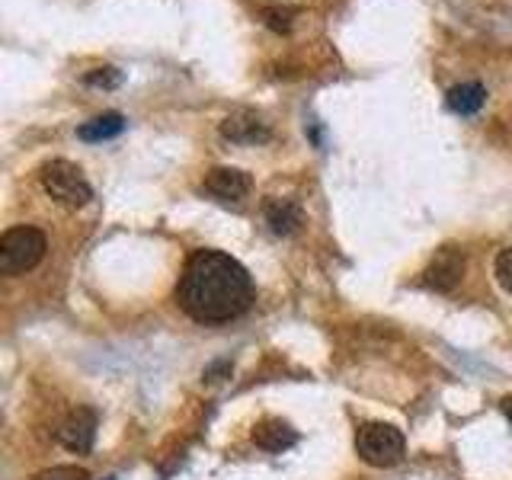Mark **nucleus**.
Listing matches in <instances>:
<instances>
[{
	"instance_id": "nucleus-1",
	"label": "nucleus",
	"mask_w": 512,
	"mask_h": 480,
	"mask_svg": "<svg viewBox=\"0 0 512 480\" xmlns=\"http://www.w3.org/2000/svg\"><path fill=\"white\" fill-rule=\"evenodd\" d=\"M176 301L199 324H224L253 304V279L234 256L221 250H199L189 256L183 269Z\"/></svg>"
},
{
	"instance_id": "nucleus-2",
	"label": "nucleus",
	"mask_w": 512,
	"mask_h": 480,
	"mask_svg": "<svg viewBox=\"0 0 512 480\" xmlns=\"http://www.w3.org/2000/svg\"><path fill=\"white\" fill-rule=\"evenodd\" d=\"M45 250H48V240L39 228H29V224L10 228L0 237V272H4V276H23V272L36 269L42 263Z\"/></svg>"
},
{
	"instance_id": "nucleus-3",
	"label": "nucleus",
	"mask_w": 512,
	"mask_h": 480,
	"mask_svg": "<svg viewBox=\"0 0 512 480\" xmlns=\"http://www.w3.org/2000/svg\"><path fill=\"white\" fill-rule=\"evenodd\" d=\"M356 452L365 464H372V468H394L407 452L404 432L388 423H365L356 432Z\"/></svg>"
},
{
	"instance_id": "nucleus-4",
	"label": "nucleus",
	"mask_w": 512,
	"mask_h": 480,
	"mask_svg": "<svg viewBox=\"0 0 512 480\" xmlns=\"http://www.w3.org/2000/svg\"><path fill=\"white\" fill-rule=\"evenodd\" d=\"M39 180H42V189L48 192V196L61 205H68V208H80L93 199V186L87 183L84 170H80L77 164H71V160H48L39 173Z\"/></svg>"
},
{
	"instance_id": "nucleus-5",
	"label": "nucleus",
	"mask_w": 512,
	"mask_h": 480,
	"mask_svg": "<svg viewBox=\"0 0 512 480\" xmlns=\"http://www.w3.org/2000/svg\"><path fill=\"white\" fill-rule=\"evenodd\" d=\"M464 276V253L458 247H442L432 256L429 269L423 272V282L436 292H452Z\"/></svg>"
},
{
	"instance_id": "nucleus-6",
	"label": "nucleus",
	"mask_w": 512,
	"mask_h": 480,
	"mask_svg": "<svg viewBox=\"0 0 512 480\" xmlns=\"http://www.w3.org/2000/svg\"><path fill=\"white\" fill-rule=\"evenodd\" d=\"M96 439V413L90 407H77L68 420L58 426V442L68 448V452L84 455L93 448Z\"/></svg>"
},
{
	"instance_id": "nucleus-7",
	"label": "nucleus",
	"mask_w": 512,
	"mask_h": 480,
	"mask_svg": "<svg viewBox=\"0 0 512 480\" xmlns=\"http://www.w3.org/2000/svg\"><path fill=\"white\" fill-rule=\"evenodd\" d=\"M202 192H208L218 202H240L250 192V176L237 167H215L205 173Z\"/></svg>"
},
{
	"instance_id": "nucleus-8",
	"label": "nucleus",
	"mask_w": 512,
	"mask_h": 480,
	"mask_svg": "<svg viewBox=\"0 0 512 480\" xmlns=\"http://www.w3.org/2000/svg\"><path fill=\"white\" fill-rule=\"evenodd\" d=\"M221 135L234 141V144H256V141H266L269 138V128L266 122L256 116V112L240 109L234 116H228L221 122Z\"/></svg>"
},
{
	"instance_id": "nucleus-9",
	"label": "nucleus",
	"mask_w": 512,
	"mask_h": 480,
	"mask_svg": "<svg viewBox=\"0 0 512 480\" xmlns=\"http://www.w3.org/2000/svg\"><path fill=\"white\" fill-rule=\"evenodd\" d=\"M263 215H266L269 231L279 234V237L295 234L301 228V221H304L298 202H292V199H269L266 208H263Z\"/></svg>"
},
{
	"instance_id": "nucleus-10",
	"label": "nucleus",
	"mask_w": 512,
	"mask_h": 480,
	"mask_svg": "<svg viewBox=\"0 0 512 480\" xmlns=\"http://www.w3.org/2000/svg\"><path fill=\"white\" fill-rule=\"evenodd\" d=\"M253 442L263 448V452H285L298 442V432L288 426L285 420H263L253 426Z\"/></svg>"
},
{
	"instance_id": "nucleus-11",
	"label": "nucleus",
	"mask_w": 512,
	"mask_h": 480,
	"mask_svg": "<svg viewBox=\"0 0 512 480\" xmlns=\"http://www.w3.org/2000/svg\"><path fill=\"white\" fill-rule=\"evenodd\" d=\"M487 100V90L480 84H458L448 90V109L458 112V116H474V112H480V106H484Z\"/></svg>"
},
{
	"instance_id": "nucleus-12",
	"label": "nucleus",
	"mask_w": 512,
	"mask_h": 480,
	"mask_svg": "<svg viewBox=\"0 0 512 480\" xmlns=\"http://www.w3.org/2000/svg\"><path fill=\"white\" fill-rule=\"evenodd\" d=\"M125 128V119L119 112H103V116H96L90 122H84L77 128V138L80 141H106V138H116Z\"/></svg>"
},
{
	"instance_id": "nucleus-13",
	"label": "nucleus",
	"mask_w": 512,
	"mask_h": 480,
	"mask_svg": "<svg viewBox=\"0 0 512 480\" xmlns=\"http://www.w3.org/2000/svg\"><path fill=\"white\" fill-rule=\"evenodd\" d=\"M32 480H90V474L87 468H77V464H58V468H48Z\"/></svg>"
},
{
	"instance_id": "nucleus-14",
	"label": "nucleus",
	"mask_w": 512,
	"mask_h": 480,
	"mask_svg": "<svg viewBox=\"0 0 512 480\" xmlns=\"http://www.w3.org/2000/svg\"><path fill=\"white\" fill-rule=\"evenodd\" d=\"M496 282L512 295V247L500 250V256H496Z\"/></svg>"
},
{
	"instance_id": "nucleus-15",
	"label": "nucleus",
	"mask_w": 512,
	"mask_h": 480,
	"mask_svg": "<svg viewBox=\"0 0 512 480\" xmlns=\"http://www.w3.org/2000/svg\"><path fill=\"white\" fill-rule=\"evenodd\" d=\"M84 80H87L90 87H116L119 80H122V71L119 68H96Z\"/></svg>"
},
{
	"instance_id": "nucleus-16",
	"label": "nucleus",
	"mask_w": 512,
	"mask_h": 480,
	"mask_svg": "<svg viewBox=\"0 0 512 480\" xmlns=\"http://www.w3.org/2000/svg\"><path fill=\"white\" fill-rule=\"evenodd\" d=\"M292 16H295V10H288V7H266L263 10V20L279 32H285L288 26H292Z\"/></svg>"
},
{
	"instance_id": "nucleus-17",
	"label": "nucleus",
	"mask_w": 512,
	"mask_h": 480,
	"mask_svg": "<svg viewBox=\"0 0 512 480\" xmlns=\"http://www.w3.org/2000/svg\"><path fill=\"white\" fill-rule=\"evenodd\" d=\"M503 413H506V416H509V420H512V394H509V397L503 400Z\"/></svg>"
},
{
	"instance_id": "nucleus-18",
	"label": "nucleus",
	"mask_w": 512,
	"mask_h": 480,
	"mask_svg": "<svg viewBox=\"0 0 512 480\" xmlns=\"http://www.w3.org/2000/svg\"><path fill=\"white\" fill-rule=\"evenodd\" d=\"M106 480H112V477H106Z\"/></svg>"
}]
</instances>
